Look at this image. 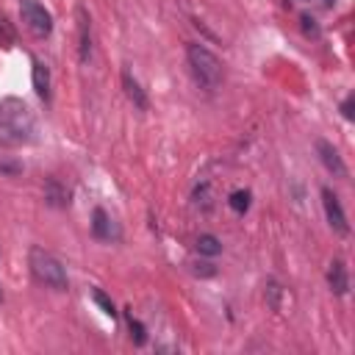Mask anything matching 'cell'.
<instances>
[{
  "mask_svg": "<svg viewBox=\"0 0 355 355\" xmlns=\"http://www.w3.org/2000/svg\"><path fill=\"white\" fill-rule=\"evenodd\" d=\"M28 263H31L33 277H36L42 286L55 288V291H67V288H69L67 269H64V263H61L53 252L42 250V247H33V250H31V255H28Z\"/></svg>",
  "mask_w": 355,
  "mask_h": 355,
  "instance_id": "3957f363",
  "label": "cell"
},
{
  "mask_svg": "<svg viewBox=\"0 0 355 355\" xmlns=\"http://www.w3.org/2000/svg\"><path fill=\"white\" fill-rule=\"evenodd\" d=\"M33 89L42 100H50V69L42 61H33Z\"/></svg>",
  "mask_w": 355,
  "mask_h": 355,
  "instance_id": "7c38bea8",
  "label": "cell"
},
{
  "mask_svg": "<svg viewBox=\"0 0 355 355\" xmlns=\"http://www.w3.org/2000/svg\"><path fill=\"white\" fill-rule=\"evenodd\" d=\"M322 208H324V216H327V225L338 233V236H347L349 233V225H347V214L338 202V197L333 194V189H322Z\"/></svg>",
  "mask_w": 355,
  "mask_h": 355,
  "instance_id": "5b68a950",
  "label": "cell"
},
{
  "mask_svg": "<svg viewBox=\"0 0 355 355\" xmlns=\"http://www.w3.org/2000/svg\"><path fill=\"white\" fill-rule=\"evenodd\" d=\"M128 324H130V338L136 344H144V327H141V322L133 319V316H128Z\"/></svg>",
  "mask_w": 355,
  "mask_h": 355,
  "instance_id": "e0dca14e",
  "label": "cell"
},
{
  "mask_svg": "<svg viewBox=\"0 0 355 355\" xmlns=\"http://www.w3.org/2000/svg\"><path fill=\"white\" fill-rule=\"evenodd\" d=\"M92 233H94L100 241H114V239H119L116 225L111 222V216H108L103 208H94V214H92Z\"/></svg>",
  "mask_w": 355,
  "mask_h": 355,
  "instance_id": "52a82bcc",
  "label": "cell"
},
{
  "mask_svg": "<svg viewBox=\"0 0 355 355\" xmlns=\"http://www.w3.org/2000/svg\"><path fill=\"white\" fill-rule=\"evenodd\" d=\"M197 252L211 258V255H219L222 252V244H219V239L214 233H200L197 236Z\"/></svg>",
  "mask_w": 355,
  "mask_h": 355,
  "instance_id": "4fadbf2b",
  "label": "cell"
},
{
  "mask_svg": "<svg viewBox=\"0 0 355 355\" xmlns=\"http://www.w3.org/2000/svg\"><path fill=\"white\" fill-rule=\"evenodd\" d=\"M327 286H330V291L333 294H347V288H349V275H347V266H344V261H333L330 263V269H327Z\"/></svg>",
  "mask_w": 355,
  "mask_h": 355,
  "instance_id": "30bf717a",
  "label": "cell"
},
{
  "mask_svg": "<svg viewBox=\"0 0 355 355\" xmlns=\"http://www.w3.org/2000/svg\"><path fill=\"white\" fill-rule=\"evenodd\" d=\"M0 44H3V47H11V44H14V31H11V25L6 22V17H0Z\"/></svg>",
  "mask_w": 355,
  "mask_h": 355,
  "instance_id": "2e32d148",
  "label": "cell"
},
{
  "mask_svg": "<svg viewBox=\"0 0 355 355\" xmlns=\"http://www.w3.org/2000/svg\"><path fill=\"white\" fill-rule=\"evenodd\" d=\"M19 14H22L25 28H28L33 36L44 39V36L53 33V14H50L39 0H19Z\"/></svg>",
  "mask_w": 355,
  "mask_h": 355,
  "instance_id": "277c9868",
  "label": "cell"
},
{
  "mask_svg": "<svg viewBox=\"0 0 355 355\" xmlns=\"http://www.w3.org/2000/svg\"><path fill=\"white\" fill-rule=\"evenodd\" d=\"M36 136V119L25 100L3 97L0 100V144L3 147H22L31 144Z\"/></svg>",
  "mask_w": 355,
  "mask_h": 355,
  "instance_id": "6da1fadb",
  "label": "cell"
},
{
  "mask_svg": "<svg viewBox=\"0 0 355 355\" xmlns=\"http://www.w3.org/2000/svg\"><path fill=\"white\" fill-rule=\"evenodd\" d=\"M122 86H125V94L133 100V105L139 108V111H147V94H144V89H141V83L125 69L122 72Z\"/></svg>",
  "mask_w": 355,
  "mask_h": 355,
  "instance_id": "8fae6325",
  "label": "cell"
},
{
  "mask_svg": "<svg viewBox=\"0 0 355 355\" xmlns=\"http://www.w3.org/2000/svg\"><path fill=\"white\" fill-rule=\"evenodd\" d=\"M186 58H189V67H191L194 80H197L202 89L214 92V89L222 86V78H225V72H222V61H219L205 44L189 42V44H186Z\"/></svg>",
  "mask_w": 355,
  "mask_h": 355,
  "instance_id": "7a4b0ae2",
  "label": "cell"
},
{
  "mask_svg": "<svg viewBox=\"0 0 355 355\" xmlns=\"http://www.w3.org/2000/svg\"><path fill=\"white\" fill-rule=\"evenodd\" d=\"M316 153H319V161L324 164V169H327V172H333L336 178H344V175H347L344 158L338 155V150H336V147H333L330 141L319 139V141H316Z\"/></svg>",
  "mask_w": 355,
  "mask_h": 355,
  "instance_id": "8992f818",
  "label": "cell"
},
{
  "mask_svg": "<svg viewBox=\"0 0 355 355\" xmlns=\"http://www.w3.org/2000/svg\"><path fill=\"white\" fill-rule=\"evenodd\" d=\"M302 28H305V31H311V33H316V25H313V19H311L308 14L302 17Z\"/></svg>",
  "mask_w": 355,
  "mask_h": 355,
  "instance_id": "d6986e66",
  "label": "cell"
},
{
  "mask_svg": "<svg viewBox=\"0 0 355 355\" xmlns=\"http://www.w3.org/2000/svg\"><path fill=\"white\" fill-rule=\"evenodd\" d=\"M0 300H3V291H0Z\"/></svg>",
  "mask_w": 355,
  "mask_h": 355,
  "instance_id": "ffe728a7",
  "label": "cell"
},
{
  "mask_svg": "<svg viewBox=\"0 0 355 355\" xmlns=\"http://www.w3.org/2000/svg\"><path fill=\"white\" fill-rule=\"evenodd\" d=\"M227 202H230V208H233L236 214H247V211H250V191H247V189H239V191L230 194Z\"/></svg>",
  "mask_w": 355,
  "mask_h": 355,
  "instance_id": "5bb4252c",
  "label": "cell"
},
{
  "mask_svg": "<svg viewBox=\"0 0 355 355\" xmlns=\"http://www.w3.org/2000/svg\"><path fill=\"white\" fill-rule=\"evenodd\" d=\"M78 50H80V61L89 58L92 53V25H89V14L83 6H78Z\"/></svg>",
  "mask_w": 355,
  "mask_h": 355,
  "instance_id": "9c48e42d",
  "label": "cell"
},
{
  "mask_svg": "<svg viewBox=\"0 0 355 355\" xmlns=\"http://www.w3.org/2000/svg\"><path fill=\"white\" fill-rule=\"evenodd\" d=\"M92 297H94V302L103 308V313H105V316H111V319L116 316V311H114V302H111V300H108V297H105L100 288H94V291H92Z\"/></svg>",
  "mask_w": 355,
  "mask_h": 355,
  "instance_id": "9a60e30c",
  "label": "cell"
},
{
  "mask_svg": "<svg viewBox=\"0 0 355 355\" xmlns=\"http://www.w3.org/2000/svg\"><path fill=\"white\" fill-rule=\"evenodd\" d=\"M341 114H344V119H352V116H355V114H352V94L344 97V103H341Z\"/></svg>",
  "mask_w": 355,
  "mask_h": 355,
  "instance_id": "ac0fdd59",
  "label": "cell"
},
{
  "mask_svg": "<svg viewBox=\"0 0 355 355\" xmlns=\"http://www.w3.org/2000/svg\"><path fill=\"white\" fill-rule=\"evenodd\" d=\"M44 200L53 208H67L69 205V189L58 178H47L44 180Z\"/></svg>",
  "mask_w": 355,
  "mask_h": 355,
  "instance_id": "ba28073f",
  "label": "cell"
}]
</instances>
